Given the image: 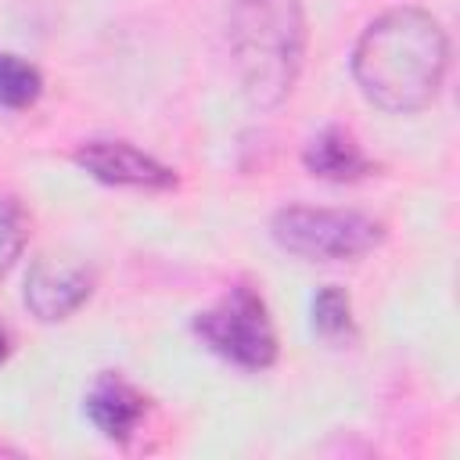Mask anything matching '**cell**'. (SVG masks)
Listing matches in <instances>:
<instances>
[{"label":"cell","mask_w":460,"mask_h":460,"mask_svg":"<svg viewBox=\"0 0 460 460\" xmlns=\"http://www.w3.org/2000/svg\"><path fill=\"white\" fill-rule=\"evenodd\" d=\"M194 334L241 370H266L277 363V331L270 309L248 284H234L216 305L198 313Z\"/></svg>","instance_id":"4"},{"label":"cell","mask_w":460,"mask_h":460,"mask_svg":"<svg viewBox=\"0 0 460 460\" xmlns=\"http://www.w3.org/2000/svg\"><path fill=\"white\" fill-rule=\"evenodd\" d=\"M75 165L108 187H133V190H172L176 172L158 162L155 155L133 147L129 140H86L75 147Z\"/></svg>","instance_id":"6"},{"label":"cell","mask_w":460,"mask_h":460,"mask_svg":"<svg viewBox=\"0 0 460 460\" xmlns=\"http://www.w3.org/2000/svg\"><path fill=\"white\" fill-rule=\"evenodd\" d=\"M93 295V270L79 259L65 255H43L29 266L25 277V305L36 320L58 323L68 320L75 309L86 305Z\"/></svg>","instance_id":"5"},{"label":"cell","mask_w":460,"mask_h":460,"mask_svg":"<svg viewBox=\"0 0 460 460\" xmlns=\"http://www.w3.org/2000/svg\"><path fill=\"white\" fill-rule=\"evenodd\" d=\"M446 29L420 7H392L377 14L352 50L356 86L374 108L392 115L428 108L446 79Z\"/></svg>","instance_id":"1"},{"label":"cell","mask_w":460,"mask_h":460,"mask_svg":"<svg viewBox=\"0 0 460 460\" xmlns=\"http://www.w3.org/2000/svg\"><path fill=\"white\" fill-rule=\"evenodd\" d=\"M29 241V216L14 198H0V277L18 262Z\"/></svg>","instance_id":"11"},{"label":"cell","mask_w":460,"mask_h":460,"mask_svg":"<svg viewBox=\"0 0 460 460\" xmlns=\"http://www.w3.org/2000/svg\"><path fill=\"white\" fill-rule=\"evenodd\" d=\"M7 352H11V338H7V331L0 327V363L7 359Z\"/></svg>","instance_id":"12"},{"label":"cell","mask_w":460,"mask_h":460,"mask_svg":"<svg viewBox=\"0 0 460 460\" xmlns=\"http://www.w3.org/2000/svg\"><path fill=\"white\" fill-rule=\"evenodd\" d=\"M144 413H147V399L119 374H97V381L86 392V417L111 442H129Z\"/></svg>","instance_id":"7"},{"label":"cell","mask_w":460,"mask_h":460,"mask_svg":"<svg viewBox=\"0 0 460 460\" xmlns=\"http://www.w3.org/2000/svg\"><path fill=\"white\" fill-rule=\"evenodd\" d=\"M270 237L288 255H298L309 262H345V259H359L381 248L385 223L356 208L288 205L273 212Z\"/></svg>","instance_id":"3"},{"label":"cell","mask_w":460,"mask_h":460,"mask_svg":"<svg viewBox=\"0 0 460 460\" xmlns=\"http://www.w3.org/2000/svg\"><path fill=\"white\" fill-rule=\"evenodd\" d=\"M302 165L316 176V180H331V183H356L374 176V158L359 147V140L345 129V126H323L302 151Z\"/></svg>","instance_id":"8"},{"label":"cell","mask_w":460,"mask_h":460,"mask_svg":"<svg viewBox=\"0 0 460 460\" xmlns=\"http://www.w3.org/2000/svg\"><path fill=\"white\" fill-rule=\"evenodd\" d=\"M40 93H43L40 68L18 54L0 50V108H11V111L32 108L40 101Z\"/></svg>","instance_id":"9"},{"label":"cell","mask_w":460,"mask_h":460,"mask_svg":"<svg viewBox=\"0 0 460 460\" xmlns=\"http://www.w3.org/2000/svg\"><path fill=\"white\" fill-rule=\"evenodd\" d=\"M226 47L241 93L255 108H277L302 72L305 11L298 0H226Z\"/></svg>","instance_id":"2"},{"label":"cell","mask_w":460,"mask_h":460,"mask_svg":"<svg viewBox=\"0 0 460 460\" xmlns=\"http://www.w3.org/2000/svg\"><path fill=\"white\" fill-rule=\"evenodd\" d=\"M313 331L323 341H341L356 334V320H352V298L338 288L327 284L313 295Z\"/></svg>","instance_id":"10"}]
</instances>
